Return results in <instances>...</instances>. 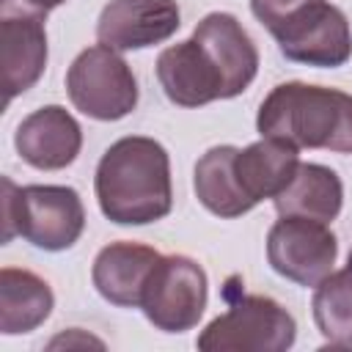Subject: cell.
<instances>
[{
	"label": "cell",
	"instance_id": "6da1fadb",
	"mask_svg": "<svg viewBox=\"0 0 352 352\" xmlns=\"http://www.w3.org/2000/svg\"><path fill=\"white\" fill-rule=\"evenodd\" d=\"M94 190L102 214L118 226H146L170 214L173 184L165 146L146 135L116 140L99 160Z\"/></svg>",
	"mask_w": 352,
	"mask_h": 352
},
{
	"label": "cell",
	"instance_id": "7a4b0ae2",
	"mask_svg": "<svg viewBox=\"0 0 352 352\" xmlns=\"http://www.w3.org/2000/svg\"><path fill=\"white\" fill-rule=\"evenodd\" d=\"M256 129L261 138H275L294 148L352 154V94L297 80L280 82L264 96Z\"/></svg>",
	"mask_w": 352,
	"mask_h": 352
},
{
	"label": "cell",
	"instance_id": "3957f363",
	"mask_svg": "<svg viewBox=\"0 0 352 352\" xmlns=\"http://www.w3.org/2000/svg\"><path fill=\"white\" fill-rule=\"evenodd\" d=\"M85 231V206L74 187L25 184L3 176V245L14 236L58 253L72 248Z\"/></svg>",
	"mask_w": 352,
	"mask_h": 352
},
{
	"label": "cell",
	"instance_id": "277c9868",
	"mask_svg": "<svg viewBox=\"0 0 352 352\" xmlns=\"http://www.w3.org/2000/svg\"><path fill=\"white\" fill-rule=\"evenodd\" d=\"M294 338L297 322L278 300L245 294L201 330L195 346L204 352H283Z\"/></svg>",
	"mask_w": 352,
	"mask_h": 352
},
{
	"label": "cell",
	"instance_id": "5b68a950",
	"mask_svg": "<svg viewBox=\"0 0 352 352\" xmlns=\"http://www.w3.org/2000/svg\"><path fill=\"white\" fill-rule=\"evenodd\" d=\"M72 104L96 121H118L138 107V80L118 50L94 44L82 50L66 72Z\"/></svg>",
	"mask_w": 352,
	"mask_h": 352
},
{
	"label": "cell",
	"instance_id": "8992f818",
	"mask_svg": "<svg viewBox=\"0 0 352 352\" xmlns=\"http://www.w3.org/2000/svg\"><path fill=\"white\" fill-rule=\"evenodd\" d=\"M209 300V280L190 256H160L154 264L140 308L146 319L162 333H184L198 324Z\"/></svg>",
	"mask_w": 352,
	"mask_h": 352
},
{
	"label": "cell",
	"instance_id": "52a82bcc",
	"mask_svg": "<svg viewBox=\"0 0 352 352\" xmlns=\"http://www.w3.org/2000/svg\"><path fill=\"white\" fill-rule=\"evenodd\" d=\"M286 60L319 69L344 66L352 58V30L346 14L330 0H311L272 30Z\"/></svg>",
	"mask_w": 352,
	"mask_h": 352
},
{
	"label": "cell",
	"instance_id": "ba28073f",
	"mask_svg": "<svg viewBox=\"0 0 352 352\" xmlns=\"http://www.w3.org/2000/svg\"><path fill=\"white\" fill-rule=\"evenodd\" d=\"M338 258V239L330 223L280 214L267 234V261L270 267L300 286H316L333 272Z\"/></svg>",
	"mask_w": 352,
	"mask_h": 352
},
{
	"label": "cell",
	"instance_id": "9c48e42d",
	"mask_svg": "<svg viewBox=\"0 0 352 352\" xmlns=\"http://www.w3.org/2000/svg\"><path fill=\"white\" fill-rule=\"evenodd\" d=\"M182 25L176 0H110L96 19V38L118 52L168 41Z\"/></svg>",
	"mask_w": 352,
	"mask_h": 352
},
{
	"label": "cell",
	"instance_id": "30bf717a",
	"mask_svg": "<svg viewBox=\"0 0 352 352\" xmlns=\"http://www.w3.org/2000/svg\"><path fill=\"white\" fill-rule=\"evenodd\" d=\"M192 38L206 50V55L217 66L223 80V99L239 96L256 80L258 50L234 14H226V11L206 14L195 25Z\"/></svg>",
	"mask_w": 352,
	"mask_h": 352
},
{
	"label": "cell",
	"instance_id": "8fae6325",
	"mask_svg": "<svg viewBox=\"0 0 352 352\" xmlns=\"http://www.w3.org/2000/svg\"><path fill=\"white\" fill-rule=\"evenodd\" d=\"M14 146L28 165L38 170H60L77 160L82 148V129L66 107L44 104L19 121Z\"/></svg>",
	"mask_w": 352,
	"mask_h": 352
},
{
	"label": "cell",
	"instance_id": "7c38bea8",
	"mask_svg": "<svg viewBox=\"0 0 352 352\" xmlns=\"http://www.w3.org/2000/svg\"><path fill=\"white\" fill-rule=\"evenodd\" d=\"M0 66L6 102L38 82L47 69L44 14L8 11L0 16Z\"/></svg>",
	"mask_w": 352,
	"mask_h": 352
},
{
	"label": "cell",
	"instance_id": "4fadbf2b",
	"mask_svg": "<svg viewBox=\"0 0 352 352\" xmlns=\"http://www.w3.org/2000/svg\"><path fill=\"white\" fill-rule=\"evenodd\" d=\"M157 80L165 96L179 107H201L214 99H223L220 72L192 36L160 52Z\"/></svg>",
	"mask_w": 352,
	"mask_h": 352
},
{
	"label": "cell",
	"instance_id": "5bb4252c",
	"mask_svg": "<svg viewBox=\"0 0 352 352\" xmlns=\"http://www.w3.org/2000/svg\"><path fill=\"white\" fill-rule=\"evenodd\" d=\"M160 261V253L140 242H110L104 245L91 267L96 292L118 308H140L146 280Z\"/></svg>",
	"mask_w": 352,
	"mask_h": 352
},
{
	"label": "cell",
	"instance_id": "9a60e30c",
	"mask_svg": "<svg viewBox=\"0 0 352 352\" xmlns=\"http://www.w3.org/2000/svg\"><path fill=\"white\" fill-rule=\"evenodd\" d=\"M300 165V148L292 143L261 138L245 148H236L234 173L245 198L256 206L264 198H275L294 176Z\"/></svg>",
	"mask_w": 352,
	"mask_h": 352
},
{
	"label": "cell",
	"instance_id": "2e32d148",
	"mask_svg": "<svg viewBox=\"0 0 352 352\" xmlns=\"http://www.w3.org/2000/svg\"><path fill=\"white\" fill-rule=\"evenodd\" d=\"M278 214H297L333 223L344 204L341 176L319 162H300L292 182L272 198Z\"/></svg>",
	"mask_w": 352,
	"mask_h": 352
},
{
	"label": "cell",
	"instance_id": "e0dca14e",
	"mask_svg": "<svg viewBox=\"0 0 352 352\" xmlns=\"http://www.w3.org/2000/svg\"><path fill=\"white\" fill-rule=\"evenodd\" d=\"M55 294L44 278L30 270H0V333L22 336L33 333L52 314Z\"/></svg>",
	"mask_w": 352,
	"mask_h": 352
},
{
	"label": "cell",
	"instance_id": "ac0fdd59",
	"mask_svg": "<svg viewBox=\"0 0 352 352\" xmlns=\"http://www.w3.org/2000/svg\"><path fill=\"white\" fill-rule=\"evenodd\" d=\"M234 157H236V146H212L206 154H201L192 173V187L201 206L226 220L242 217L245 212L253 209V204L245 198L236 182Z\"/></svg>",
	"mask_w": 352,
	"mask_h": 352
},
{
	"label": "cell",
	"instance_id": "d6986e66",
	"mask_svg": "<svg viewBox=\"0 0 352 352\" xmlns=\"http://www.w3.org/2000/svg\"><path fill=\"white\" fill-rule=\"evenodd\" d=\"M314 322L327 344L352 346V258L314 286Z\"/></svg>",
	"mask_w": 352,
	"mask_h": 352
},
{
	"label": "cell",
	"instance_id": "ffe728a7",
	"mask_svg": "<svg viewBox=\"0 0 352 352\" xmlns=\"http://www.w3.org/2000/svg\"><path fill=\"white\" fill-rule=\"evenodd\" d=\"M311 0H250V11L253 16L272 33L278 30L292 14H297L302 6H308Z\"/></svg>",
	"mask_w": 352,
	"mask_h": 352
},
{
	"label": "cell",
	"instance_id": "44dd1931",
	"mask_svg": "<svg viewBox=\"0 0 352 352\" xmlns=\"http://www.w3.org/2000/svg\"><path fill=\"white\" fill-rule=\"evenodd\" d=\"M66 0H0V14H8V11H30V14H44L63 6Z\"/></svg>",
	"mask_w": 352,
	"mask_h": 352
}]
</instances>
